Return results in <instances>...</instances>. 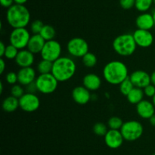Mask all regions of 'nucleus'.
<instances>
[{"mask_svg":"<svg viewBox=\"0 0 155 155\" xmlns=\"http://www.w3.org/2000/svg\"><path fill=\"white\" fill-rule=\"evenodd\" d=\"M53 67V62L50 61L42 59L38 63L37 65V71L39 74H48L51 73Z\"/></svg>","mask_w":155,"mask_h":155,"instance_id":"obj_24","label":"nucleus"},{"mask_svg":"<svg viewBox=\"0 0 155 155\" xmlns=\"http://www.w3.org/2000/svg\"><path fill=\"white\" fill-rule=\"evenodd\" d=\"M26 91H27V93H31V94H35L36 91H38L35 81L27 85L26 86Z\"/></svg>","mask_w":155,"mask_h":155,"instance_id":"obj_36","label":"nucleus"},{"mask_svg":"<svg viewBox=\"0 0 155 155\" xmlns=\"http://www.w3.org/2000/svg\"><path fill=\"white\" fill-rule=\"evenodd\" d=\"M145 96L144 94V91L142 88H136L135 87L131 91H130V94L127 96V100L132 104H136L137 105L139 102H141L142 100H143V97Z\"/></svg>","mask_w":155,"mask_h":155,"instance_id":"obj_22","label":"nucleus"},{"mask_svg":"<svg viewBox=\"0 0 155 155\" xmlns=\"http://www.w3.org/2000/svg\"><path fill=\"white\" fill-rule=\"evenodd\" d=\"M61 51L62 48L60 43L58 41L52 40L45 42L40 55L42 59L54 62L61 57Z\"/></svg>","mask_w":155,"mask_h":155,"instance_id":"obj_9","label":"nucleus"},{"mask_svg":"<svg viewBox=\"0 0 155 155\" xmlns=\"http://www.w3.org/2000/svg\"><path fill=\"white\" fill-rule=\"evenodd\" d=\"M6 20L12 28L26 27L30 21V11L24 5L14 4L8 9Z\"/></svg>","mask_w":155,"mask_h":155,"instance_id":"obj_3","label":"nucleus"},{"mask_svg":"<svg viewBox=\"0 0 155 155\" xmlns=\"http://www.w3.org/2000/svg\"><path fill=\"white\" fill-rule=\"evenodd\" d=\"M152 155H155V153H153V154Z\"/></svg>","mask_w":155,"mask_h":155,"instance_id":"obj_47","label":"nucleus"},{"mask_svg":"<svg viewBox=\"0 0 155 155\" xmlns=\"http://www.w3.org/2000/svg\"><path fill=\"white\" fill-rule=\"evenodd\" d=\"M67 50L71 56L76 58H83L89 53V44L83 38L74 37L68 41Z\"/></svg>","mask_w":155,"mask_h":155,"instance_id":"obj_8","label":"nucleus"},{"mask_svg":"<svg viewBox=\"0 0 155 155\" xmlns=\"http://www.w3.org/2000/svg\"><path fill=\"white\" fill-rule=\"evenodd\" d=\"M18 84L22 86H27L30 84L33 83L36 79V71L32 67L27 68H21L18 71Z\"/></svg>","mask_w":155,"mask_h":155,"instance_id":"obj_14","label":"nucleus"},{"mask_svg":"<svg viewBox=\"0 0 155 155\" xmlns=\"http://www.w3.org/2000/svg\"><path fill=\"white\" fill-rule=\"evenodd\" d=\"M104 137L106 145L111 149H117L120 147L124 141L120 130L109 129Z\"/></svg>","mask_w":155,"mask_h":155,"instance_id":"obj_12","label":"nucleus"},{"mask_svg":"<svg viewBox=\"0 0 155 155\" xmlns=\"http://www.w3.org/2000/svg\"><path fill=\"white\" fill-rule=\"evenodd\" d=\"M133 35L137 46L142 48H148L151 46L154 42V36L150 30L137 29Z\"/></svg>","mask_w":155,"mask_h":155,"instance_id":"obj_11","label":"nucleus"},{"mask_svg":"<svg viewBox=\"0 0 155 155\" xmlns=\"http://www.w3.org/2000/svg\"><path fill=\"white\" fill-rule=\"evenodd\" d=\"M44 25L45 24H43L42 21H40V20H35L30 24V30L33 33V34H39Z\"/></svg>","mask_w":155,"mask_h":155,"instance_id":"obj_32","label":"nucleus"},{"mask_svg":"<svg viewBox=\"0 0 155 155\" xmlns=\"http://www.w3.org/2000/svg\"><path fill=\"white\" fill-rule=\"evenodd\" d=\"M76 70L77 65L71 58L61 56L53 62L51 74L59 82H64L74 77Z\"/></svg>","mask_w":155,"mask_h":155,"instance_id":"obj_2","label":"nucleus"},{"mask_svg":"<svg viewBox=\"0 0 155 155\" xmlns=\"http://www.w3.org/2000/svg\"><path fill=\"white\" fill-rule=\"evenodd\" d=\"M0 2L2 7L6 8V9H9L11 6H12L15 3L14 0H0Z\"/></svg>","mask_w":155,"mask_h":155,"instance_id":"obj_37","label":"nucleus"},{"mask_svg":"<svg viewBox=\"0 0 155 155\" xmlns=\"http://www.w3.org/2000/svg\"><path fill=\"white\" fill-rule=\"evenodd\" d=\"M112 46L119 56H130L136 52L137 44L133 34L124 33L117 36L114 40Z\"/></svg>","mask_w":155,"mask_h":155,"instance_id":"obj_4","label":"nucleus"},{"mask_svg":"<svg viewBox=\"0 0 155 155\" xmlns=\"http://www.w3.org/2000/svg\"><path fill=\"white\" fill-rule=\"evenodd\" d=\"M136 24L138 29L150 30L155 25L152 14L148 12H143L140 14L136 19Z\"/></svg>","mask_w":155,"mask_h":155,"instance_id":"obj_18","label":"nucleus"},{"mask_svg":"<svg viewBox=\"0 0 155 155\" xmlns=\"http://www.w3.org/2000/svg\"><path fill=\"white\" fill-rule=\"evenodd\" d=\"M152 15H153V17H154V22H155V10L153 12Z\"/></svg>","mask_w":155,"mask_h":155,"instance_id":"obj_45","label":"nucleus"},{"mask_svg":"<svg viewBox=\"0 0 155 155\" xmlns=\"http://www.w3.org/2000/svg\"><path fill=\"white\" fill-rule=\"evenodd\" d=\"M153 4H154L155 5V0H153Z\"/></svg>","mask_w":155,"mask_h":155,"instance_id":"obj_46","label":"nucleus"},{"mask_svg":"<svg viewBox=\"0 0 155 155\" xmlns=\"http://www.w3.org/2000/svg\"><path fill=\"white\" fill-rule=\"evenodd\" d=\"M46 41L41 36L40 34H33L29 40L27 49L33 54L40 53L43 49Z\"/></svg>","mask_w":155,"mask_h":155,"instance_id":"obj_20","label":"nucleus"},{"mask_svg":"<svg viewBox=\"0 0 155 155\" xmlns=\"http://www.w3.org/2000/svg\"><path fill=\"white\" fill-rule=\"evenodd\" d=\"M5 81L8 84H16L17 83H18V73L15 72V71H10V72H8L5 76Z\"/></svg>","mask_w":155,"mask_h":155,"instance_id":"obj_33","label":"nucleus"},{"mask_svg":"<svg viewBox=\"0 0 155 155\" xmlns=\"http://www.w3.org/2000/svg\"><path fill=\"white\" fill-rule=\"evenodd\" d=\"M19 50L15 46L9 44L6 46L5 53L4 57L8 59H15V58L18 56V53Z\"/></svg>","mask_w":155,"mask_h":155,"instance_id":"obj_29","label":"nucleus"},{"mask_svg":"<svg viewBox=\"0 0 155 155\" xmlns=\"http://www.w3.org/2000/svg\"><path fill=\"white\" fill-rule=\"evenodd\" d=\"M30 37V31L26 27L13 28L9 35V42L19 50H24L27 48Z\"/></svg>","mask_w":155,"mask_h":155,"instance_id":"obj_7","label":"nucleus"},{"mask_svg":"<svg viewBox=\"0 0 155 155\" xmlns=\"http://www.w3.org/2000/svg\"><path fill=\"white\" fill-rule=\"evenodd\" d=\"M91 91L84 86H77L72 91L73 100L80 105H85L89 103L92 99Z\"/></svg>","mask_w":155,"mask_h":155,"instance_id":"obj_16","label":"nucleus"},{"mask_svg":"<svg viewBox=\"0 0 155 155\" xmlns=\"http://www.w3.org/2000/svg\"><path fill=\"white\" fill-rule=\"evenodd\" d=\"M149 122L151 124V126H153L154 127H155V114L154 115H153L149 119Z\"/></svg>","mask_w":155,"mask_h":155,"instance_id":"obj_42","label":"nucleus"},{"mask_svg":"<svg viewBox=\"0 0 155 155\" xmlns=\"http://www.w3.org/2000/svg\"><path fill=\"white\" fill-rule=\"evenodd\" d=\"M2 91H3L2 82H0V94H2Z\"/></svg>","mask_w":155,"mask_h":155,"instance_id":"obj_43","label":"nucleus"},{"mask_svg":"<svg viewBox=\"0 0 155 155\" xmlns=\"http://www.w3.org/2000/svg\"><path fill=\"white\" fill-rule=\"evenodd\" d=\"M83 85L89 91H95L101 87V79L96 74L89 73L83 77Z\"/></svg>","mask_w":155,"mask_h":155,"instance_id":"obj_19","label":"nucleus"},{"mask_svg":"<svg viewBox=\"0 0 155 155\" xmlns=\"http://www.w3.org/2000/svg\"><path fill=\"white\" fill-rule=\"evenodd\" d=\"M129 77L133 82V85L136 88L143 89L148 84H151V74L143 70H136L133 71Z\"/></svg>","mask_w":155,"mask_h":155,"instance_id":"obj_13","label":"nucleus"},{"mask_svg":"<svg viewBox=\"0 0 155 155\" xmlns=\"http://www.w3.org/2000/svg\"><path fill=\"white\" fill-rule=\"evenodd\" d=\"M119 86H120V93L123 94V95L126 96V97H127V96L130 94V91L135 88L133 82H132V81L130 80V77L127 78L124 81L121 82V83L120 84Z\"/></svg>","mask_w":155,"mask_h":155,"instance_id":"obj_26","label":"nucleus"},{"mask_svg":"<svg viewBox=\"0 0 155 155\" xmlns=\"http://www.w3.org/2000/svg\"><path fill=\"white\" fill-rule=\"evenodd\" d=\"M42 38L45 40V41H49L54 40V36H55L56 31L54 27L51 25H48V24H45L44 27H42V30H41L40 33Z\"/></svg>","mask_w":155,"mask_h":155,"instance_id":"obj_23","label":"nucleus"},{"mask_svg":"<svg viewBox=\"0 0 155 155\" xmlns=\"http://www.w3.org/2000/svg\"><path fill=\"white\" fill-rule=\"evenodd\" d=\"M34 55L27 49L21 50L18 52V56L15 58V61L20 68L32 67L35 61Z\"/></svg>","mask_w":155,"mask_h":155,"instance_id":"obj_15","label":"nucleus"},{"mask_svg":"<svg viewBox=\"0 0 155 155\" xmlns=\"http://www.w3.org/2000/svg\"><path fill=\"white\" fill-rule=\"evenodd\" d=\"M143 91L145 95L148 97H151L152 98L155 95V86L152 84H150L148 86L145 87V88H143Z\"/></svg>","mask_w":155,"mask_h":155,"instance_id":"obj_35","label":"nucleus"},{"mask_svg":"<svg viewBox=\"0 0 155 155\" xmlns=\"http://www.w3.org/2000/svg\"><path fill=\"white\" fill-rule=\"evenodd\" d=\"M103 77L107 83L113 85H120L128 78V68L121 61H110L103 68Z\"/></svg>","mask_w":155,"mask_h":155,"instance_id":"obj_1","label":"nucleus"},{"mask_svg":"<svg viewBox=\"0 0 155 155\" xmlns=\"http://www.w3.org/2000/svg\"><path fill=\"white\" fill-rule=\"evenodd\" d=\"M136 0H120V5L121 8L126 10L131 9L135 6Z\"/></svg>","mask_w":155,"mask_h":155,"instance_id":"obj_34","label":"nucleus"},{"mask_svg":"<svg viewBox=\"0 0 155 155\" xmlns=\"http://www.w3.org/2000/svg\"><path fill=\"white\" fill-rule=\"evenodd\" d=\"M6 68V63L2 58L0 59V74H3Z\"/></svg>","mask_w":155,"mask_h":155,"instance_id":"obj_39","label":"nucleus"},{"mask_svg":"<svg viewBox=\"0 0 155 155\" xmlns=\"http://www.w3.org/2000/svg\"><path fill=\"white\" fill-rule=\"evenodd\" d=\"M124 140L128 141H134L141 138L144 132L142 123L136 120H130L125 122L120 129Z\"/></svg>","mask_w":155,"mask_h":155,"instance_id":"obj_5","label":"nucleus"},{"mask_svg":"<svg viewBox=\"0 0 155 155\" xmlns=\"http://www.w3.org/2000/svg\"><path fill=\"white\" fill-rule=\"evenodd\" d=\"M151 82L152 84H154L155 86V70L151 74Z\"/></svg>","mask_w":155,"mask_h":155,"instance_id":"obj_41","label":"nucleus"},{"mask_svg":"<svg viewBox=\"0 0 155 155\" xmlns=\"http://www.w3.org/2000/svg\"><path fill=\"white\" fill-rule=\"evenodd\" d=\"M15 4L18 5H24L27 2V0H14Z\"/></svg>","mask_w":155,"mask_h":155,"instance_id":"obj_40","label":"nucleus"},{"mask_svg":"<svg viewBox=\"0 0 155 155\" xmlns=\"http://www.w3.org/2000/svg\"><path fill=\"white\" fill-rule=\"evenodd\" d=\"M108 126L102 122H97L93 126V132L95 135L98 136H104L107 132Z\"/></svg>","mask_w":155,"mask_h":155,"instance_id":"obj_30","label":"nucleus"},{"mask_svg":"<svg viewBox=\"0 0 155 155\" xmlns=\"http://www.w3.org/2000/svg\"><path fill=\"white\" fill-rule=\"evenodd\" d=\"M25 90L23 88L22 85L20 84H16L12 85V88H11V95L13 97H16V98L20 99L25 93H24Z\"/></svg>","mask_w":155,"mask_h":155,"instance_id":"obj_31","label":"nucleus"},{"mask_svg":"<svg viewBox=\"0 0 155 155\" xmlns=\"http://www.w3.org/2000/svg\"><path fill=\"white\" fill-rule=\"evenodd\" d=\"M82 62L83 65L87 68H93L96 65L98 59H97V56L94 53L89 52L82 58Z\"/></svg>","mask_w":155,"mask_h":155,"instance_id":"obj_25","label":"nucleus"},{"mask_svg":"<svg viewBox=\"0 0 155 155\" xmlns=\"http://www.w3.org/2000/svg\"><path fill=\"white\" fill-rule=\"evenodd\" d=\"M136 112L141 118L149 119L155 114V106L152 102L143 100L136 105Z\"/></svg>","mask_w":155,"mask_h":155,"instance_id":"obj_17","label":"nucleus"},{"mask_svg":"<svg viewBox=\"0 0 155 155\" xmlns=\"http://www.w3.org/2000/svg\"><path fill=\"white\" fill-rule=\"evenodd\" d=\"M3 110L7 112H15L18 109L19 106V99L13 97V96H8L6 98L4 99L2 104Z\"/></svg>","mask_w":155,"mask_h":155,"instance_id":"obj_21","label":"nucleus"},{"mask_svg":"<svg viewBox=\"0 0 155 155\" xmlns=\"http://www.w3.org/2000/svg\"><path fill=\"white\" fill-rule=\"evenodd\" d=\"M152 103H154V106H155V95L152 97Z\"/></svg>","mask_w":155,"mask_h":155,"instance_id":"obj_44","label":"nucleus"},{"mask_svg":"<svg viewBox=\"0 0 155 155\" xmlns=\"http://www.w3.org/2000/svg\"><path fill=\"white\" fill-rule=\"evenodd\" d=\"M6 46H7L5 45V43L2 42V41L0 42V56H1V58L4 57L5 53Z\"/></svg>","mask_w":155,"mask_h":155,"instance_id":"obj_38","label":"nucleus"},{"mask_svg":"<svg viewBox=\"0 0 155 155\" xmlns=\"http://www.w3.org/2000/svg\"><path fill=\"white\" fill-rule=\"evenodd\" d=\"M153 5V0H136L135 7L139 12H147Z\"/></svg>","mask_w":155,"mask_h":155,"instance_id":"obj_27","label":"nucleus"},{"mask_svg":"<svg viewBox=\"0 0 155 155\" xmlns=\"http://www.w3.org/2000/svg\"><path fill=\"white\" fill-rule=\"evenodd\" d=\"M19 106L23 111L33 112L39 109L40 106V100L35 94L25 93L19 99Z\"/></svg>","mask_w":155,"mask_h":155,"instance_id":"obj_10","label":"nucleus"},{"mask_svg":"<svg viewBox=\"0 0 155 155\" xmlns=\"http://www.w3.org/2000/svg\"><path fill=\"white\" fill-rule=\"evenodd\" d=\"M122 119L118 116L110 117L107 122V126L109 129H115V130H120L121 127L124 125Z\"/></svg>","mask_w":155,"mask_h":155,"instance_id":"obj_28","label":"nucleus"},{"mask_svg":"<svg viewBox=\"0 0 155 155\" xmlns=\"http://www.w3.org/2000/svg\"><path fill=\"white\" fill-rule=\"evenodd\" d=\"M58 82V81L51 73L39 74L35 81L37 91L43 94H50L54 93L57 89Z\"/></svg>","mask_w":155,"mask_h":155,"instance_id":"obj_6","label":"nucleus"}]
</instances>
